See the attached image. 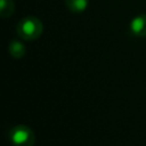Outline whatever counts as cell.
<instances>
[{"label": "cell", "mask_w": 146, "mask_h": 146, "mask_svg": "<svg viewBox=\"0 0 146 146\" xmlns=\"http://www.w3.org/2000/svg\"><path fill=\"white\" fill-rule=\"evenodd\" d=\"M64 1L66 8L73 14L83 13L89 5V0H64Z\"/></svg>", "instance_id": "5b68a950"}, {"label": "cell", "mask_w": 146, "mask_h": 146, "mask_svg": "<svg viewBox=\"0 0 146 146\" xmlns=\"http://www.w3.org/2000/svg\"><path fill=\"white\" fill-rule=\"evenodd\" d=\"M129 30L136 36H146V14L135 16L129 24Z\"/></svg>", "instance_id": "3957f363"}, {"label": "cell", "mask_w": 146, "mask_h": 146, "mask_svg": "<svg viewBox=\"0 0 146 146\" xmlns=\"http://www.w3.org/2000/svg\"><path fill=\"white\" fill-rule=\"evenodd\" d=\"M8 137L13 146H33L35 143L34 132L25 124H17L10 128Z\"/></svg>", "instance_id": "7a4b0ae2"}, {"label": "cell", "mask_w": 146, "mask_h": 146, "mask_svg": "<svg viewBox=\"0 0 146 146\" xmlns=\"http://www.w3.org/2000/svg\"><path fill=\"white\" fill-rule=\"evenodd\" d=\"M43 32L42 22L35 16H26L22 18L16 25L17 35L25 41H33L40 38Z\"/></svg>", "instance_id": "6da1fadb"}, {"label": "cell", "mask_w": 146, "mask_h": 146, "mask_svg": "<svg viewBox=\"0 0 146 146\" xmlns=\"http://www.w3.org/2000/svg\"><path fill=\"white\" fill-rule=\"evenodd\" d=\"M8 51H9L11 57H14L16 59H19V58H23L24 55L26 54V48H25V44L22 41L17 40V39H14L8 44Z\"/></svg>", "instance_id": "277c9868"}, {"label": "cell", "mask_w": 146, "mask_h": 146, "mask_svg": "<svg viewBox=\"0 0 146 146\" xmlns=\"http://www.w3.org/2000/svg\"><path fill=\"white\" fill-rule=\"evenodd\" d=\"M15 11L14 0H0V16L2 18L10 17Z\"/></svg>", "instance_id": "8992f818"}]
</instances>
